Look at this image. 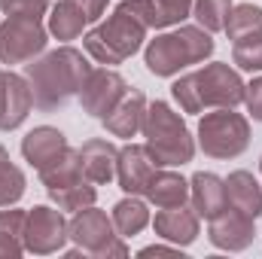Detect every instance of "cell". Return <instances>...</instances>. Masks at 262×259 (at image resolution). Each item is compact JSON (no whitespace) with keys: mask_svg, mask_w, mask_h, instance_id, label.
Instances as JSON below:
<instances>
[{"mask_svg":"<svg viewBox=\"0 0 262 259\" xmlns=\"http://www.w3.org/2000/svg\"><path fill=\"white\" fill-rule=\"evenodd\" d=\"M89 70L92 67H89L85 55L79 49L61 46L55 52H46L37 61H28L25 64V79L31 85L34 104L43 113H49V110L64 107L73 95H79Z\"/></svg>","mask_w":262,"mask_h":259,"instance_id":"6da1fadb","label":"cell"},{"mask_svg":"<svg viewBox=\"0 0 262 259\" xmlns=\"http://www.w3.org/2000/svg\"><path fill=\"white\" fill-rule=\"evenodd\" d=\"M171 95L183 113H201L204 107H238L244 101V79L229 64L216 61L180 76L171 85Z\"/></svg>","mask_w":262,"mask_h":259,"instance_id":"7a4b0ae2","label":"cell"},{"mask_svg":"<svg viewBox=\"0 0 262 259\" xmlns=\"http://www.w3.org/2000/svg\"><path fill=\"white\" fill-rule=\"evenodd\" d=\"M143 149L152 159L156 168H174V165H186L195 156V143L189 137L186 122L165 104V101H152L146 107L143 116Z\"/></svg>","mask_w":262,"mask_h":259,"instance_id":"3957f363","label":"cell"},{"mask_svg":"<svg viewBox=\"0 0 262 259\" xmlns=\"http://www.w3.org/2000/svg\"><path fill=\"white\" fill-rule=\"evenodd\" d=\"M146 31L149 28L137 18L131 3L122 0L104 25H98L95 31H89L82 37V43H85V52L95 61H101V64H122L125 58H131L140 49Z\"/></svg>","mask_w":262,"mask_h":259,"instance_id":"277c9868","label":"cell"},{"mask_svg":"<svg viewBox=\"0 0 262 259\" xmlns=\"http://www.w3.org/2000/svg\"><path fill=\"white\" fill-rule=\"evenodd\" d=\"M210 52H213L210 34L204 28H195V25H183L171 34L149 40L143 61L149 67V73H156V76H174L183 67L204 61Z\"/></svg>","mask_w":262,"mask_h":259,"instance_id":"5b68a950","label":"cell"},{"mask_svg":"<svg viewBox=\"0 0 262 259\" xmlns=\"http://www.w3.org/2000/svg\"><path fill=\"white\" fill-rule=\"evenodd\" d=\"M250 143V122L232 107H216L198 122V146L210 159H238Z\"/></svg>","mask_w":262,"mask_h":259,"instance_id":"8992f818","label":"cell"},{"mask_svg":"<svg viewBox=\"0 0 262 259\" xmlns=\"http://www.w3.org/2000/svg\"><path fill=\"white\" fill-rule=\"evenodd\" d=\"M67 235L76 244L79 253H92V256H128V247L119 241L113 217H107L98 207H82L73 213V220L67 223Z\"/></svg>","mask_w":262,"mask_h":259,"instance_id":"52a82bcc","label":"cell"},{"mask_svg":"<svg viewBox=\"0 0 262 259\" xmlns=\"http://www.w3.org/2000/svg\"><path fill=\"white\" fill-rule=\"evenodd\" d=\"M46 28L34 18H6L0 25V61L28 64L46 49Z\"/></svg>","mask_w":262,"mask_h":259,"instance_id":"ba28073f","label":"cell"},{"mask_svg":"<svg viewBox=\"0 0 262 259\" xmlns=\"http://www.w3.org/2000/svg\"><path fill=\"white\" fill-rule=\"evenodd\" d=\"M67 220L61 217V210H52L46 204H37L28 210V220H25V250L37 253V256H46V253H55L67 244Z\"/></svg>","mask_w":262,"mask_h":259,"instance_id":"9c48e42d","label":"cell"},{"mask_svg":"<svg viewBox=\"0 0 262 259\" xmlns=\"http://www.w3.org/2000/svg\"><path fill=\"white\" fill-rule=\"evenodd\" d=\"M128 92V82L116 73V70H107V67H92L82 89H79V104L89 116L95 119H104Z\"/></svg>","mask_w":262,"mask_h":259,"instance_id":"30bf717a","label":"cell"},{"mask_svg":"<svg viewBox=\"0 0 262 259\" xmlns=\"http://www.w3.org/2000/svg\"><path fill=\"white\" fill-rule=\"evenodd\" d=\"M253 217L235 210V207H226L220 217L210 220V244L220 247V250H244L253 244Z\"/></svg>","mask_w":262,"mask_h":259,"instance_id":"8fae6325","label":"cell"},{"mask_svg":"<svg viewBox=\"0 0 262 259\" xmlns=\"http://www.w3.org/2000/svg\"><path fill=\"white\" fill-rule=\"evenodd\" d=\"M79 165H82V174L89 183L95 186H104L116 177V159H119V149L110 143V140H101V137H92L85 140L79 149Z\"/></svg>","mask_w":262,"mask_h":259,"instance_id":"7c38bea8","label":"cell"},{"mask_svg":"<svg viewBox=\"0 0 262 259\" xmlns=\"http://www.w3.org/2000/svg\"><path fill=\"white\" fill-rule=\"evenodd\" d=\"M61 153H67V137L58 128H52V125H40V128L28 131L25 140H21V156L37 171L49 168Z\"/></svg>","mask_w":262,"mask_h":259,"instance_id":"4fadbf2b","label":"cell"},{"mask_svg":"<svg viewBox=\"0 0 262 259\" xmlns=\"http://www.w3.org/2000/svg\"><path fill=\"white\" fill-rule=\"evenodd\" d=\"M152 171H156V165H152V159L146 156L143 146L128 143V146L119 149V159H116V180H119V186L128 195H143L146 180H149Z\"/></svg>","mask_w":262,"mask_h":259,"instance_id":"5bb4252c","label":"cell"},{"mask_svg":"<svg viewBox=\"0 0 262 259\" xmlns=\"http://www.w3.org/2000/svg\"><path fill=\"white\" fill-rule=\"evenodd\" d=\"M34 107V95L25 76L18 73H6V85H3V104H0V131L18 128L28 113Z\"/></svg>","mask_w":262,"mask_h":259,"instance_id":"9a60e30c","label":"cell"},{"mask_svg":"<svg viewBox=\"0 0 262 259\" xmlns=\"http://www.w3.org/2000/svg\"><path fill=\"white\" fill-rule=\"evenodd\" d=\"M189 198H192V210H195L198 217L213 220V217H220L229 207L226 180H220L210 171H198L195 177L189 180Z\"/></svg>","mask_w":262,"mask_h":259,"instance_id":"2e32d148","label":"cell"},{"mask_svg":"<svg viewBox=\"0 0 262 259\" xmlns=\"http://www.w3.org/2000/svg\"><path fill=\"white\" fill-rule=\"evenodd\" d=\"M143 116H146V98H143V92L128 89L125 98L101 122H104V128L110 131L113 137H134L137 131L143 128Z\"/></svg>","mask_w":262,"mask_h":259,"instance_id":"e0dca14e","label":"cell"},{"mask_svg":"<svg viewBox=\"0 0 262 259\" xmlns=\"http://www.w3.org/2000/svg\"><path fill=\"white\" fill-rule=\"evenodd\" d=\"M156 235L177 244V247H186L198 238V213L189 207H162L156 213Z\"/></svg>","mask_w":262,"mask_h":259,"instance_id":"ac0fdd59","label":"cell"},{"mask_svg":"<svg viewBox=\"0 0 262 259\" xmlns=\"http://www.w3.org/2000/svg\"><path fill=\"white\" fill-rule=\"evenodd\" d=\"M128 3L146 28H168L180 25L192 12L195 0H128Z\"/></svg>","mask_w":262,"mask_h":259,"instance_id":"d6986e66","label":"cell"},{"mask_svg":"<svg viewBox=\"0 0 262 259\" xmlns=\"http://www.w3.org/2000/svg\"><path fill=\"white\" fill-rule=\"evenodd\" d=\"M143 195H146L156 207H180V204H186V198H189V183H186L180 174H174V171L156 168V171L149 174V180H146Z\"/></svg>","mask_w":262,"mask_h":259,"instance_id":"ffe728a7","label":"cell"},{"mask_svg":"<svg viewBox=\"0 0 262 259\" xmlns=\"http://www.w3.org/2000/svg\"><path fill=\"white\" fill-rule=\"evenodd\" d=\"M226 198H229V207L247 213V217H259L262 213V186L253 180L250 171H235L229 174L226 180Z\"/></svg>","mask_w":262,"mask_h":259,"instance_id":"44dd1931","label":"cell"},{"mask_svg":"<svg viewBox=\"0 0 262 259\" xmlns=\"http://www.w3.org/2000/svg\"><path fill=\"white\" fill-rule=\"evenodd\" d=\"M40 180H43L46 192H49V189H64V186H73V183L85 180L82 165H79V153L67 146V153H61L49 168L40 171Z\"/></svg>","mask_w":262,"mask_h":259,"instance_id":"7402d4cb","label":"cell"},{"mask_svg":"<svg viewBox=\"0 0 262 259\" xmlns=\"http://www.w3.org/2000/svg\"><path fill=\"white\" fill-rule=\"evenodd\" d=\"M25 210H0V256L18 259L25 250Z\"/></svg>","mask_w":262,"mask_h":259,"instance_id":"603a6c76","label":"cell"},{"mask_svg":"<svg viewBox=\"0 0 262 259\" xmlns=\"http://www.w3.org/2000/svg\"><path fill=\"white\" fill-rule=\"evenodd\" d=\"M223 31L229 34L232 43H238V40H244V37H256V34H262V9L253 6V3H238V6H232V12H229Z\"/></svg>","mask_w":262,"mask_h":259,"instance_id":"cb8c5ba5","label":"cell"},{"mask_svg":"<svg viewBox=\"0 0 262 259\" xmlns=\"http://www.w3.org/2000/svg\"><path fill=\"white\" fill-rule=\"evenodd\" d=\"M146 223H149V210H146V204L140 201V198H122L116 207H113V226H116V232H119V238H131V235H137L140 229H146Z\"/></svg>","mask_w":262,"mask_h":259,"instance_id":"d4e9b609","label":"cell"},{"mask_svg":"<svg viewBox=\"0 0 262 259\" xmlns=\"http://www.w3.org/2000/svg\"><path fill=\"white\" fill-rule=\"evenodd\" d=\"M85 25H89V21L73 9L67 0H61V3L52 9V15H49V31H52V37H58V40H76Z\"/></svg>","mask_w":262,"mask_h":259,"instance_id":"484cf974","label":"cell"},{"mask_svg":"<svg viewBox=\"0 0 262 259\" xmlns=\"http://www.w3.org/2000/svg\"><path fill=\"white\" fill-rule=\"evenodd\" d=\"M25 195V174L9 162V153L0 146V207L15 204Z\"/></svg>","mask_w":262,"mask_h":259,"instance_id":"4316f807","label":"cell"},{"mask_svg":"<svg viewBox=\"0 0 262 259\" xmlns=\"http://www.w3.org/2000/svg\"><path fill=\"white\" fill-rule=\"evenodd\" d=\"M49 198L58 204V210H82V207H89V204H95V198H98V189H95V183H89V180H79V183H73V186H64V189H49Z\"/></svg>","mask_w":262,"mask_h":259,"instance_id":"83f0119b","label":"cell"},{"mask_svg":"<svg viewBox=\"0 0 262 259\" xmlns=\"http://www.w3.org/2000/svg\"><path fill=\"white\" fill-rule=\"evenodd\" d=\"M192 12H195L198 25L213 34V31H223L226 28V18L232 12V0H195L192 3Z\"/></svg>","mask_w":262,"mask_h":259,"instance_id":"f1b7e54d","label":"cell"},{"mask_svg":"<svg viewBox=\"0 0 262 259\" xmlns=\"http://www.w3.org/2000/svg\"><path fill=\"white\" fill-rule=\"evenodd\" d=\"M232 61L241 70H262V34L256 37H244L238 43H232Z\"/></svg>","mask_w":262,"mask_h":259,"instance_id":"f546056e","label":"cell"},{"mask_svg":"<svg viewBox=\"0 0 262 259\" xmlns=\"http://www.w3.org/2000/svg\"><path fill=\"white\" fill-rule=\"evenodd\" d=\"M0 9L9 18H34V21H40L43 12L49 9V0H0Z\"/></svg>","mask_w":262,"mask_h":259,"instance_id":"4dcf8cb0","label":"cell"},{"mask_svg":"<svg viewBox=\"0 0 262 259\" xmlns=\"http://www.w3.org/2000/svg\"><path fill=\"white\" fill-rule=\"evenodd\" d=\"M244 104H247L250 116L262 122V76H256L250 85H244Z\"/></svg>","mask_w":262,"mask_h":259,"instance_id":"1f68e13d","label":"cell"},{"mask_svg":"<svg viewBox=\"0 0 262 259\" xmlns=\"http://www.w3.org/2000/svg\"><path fill=\"white\" fill-rule=\"evenodd\" d=\"M67 3H70V6H73V9L89 21V25H92V21H98V18H101V12L107 9V0H67Z\"/></svg>","mask_w":262,"mask_h":259,"instance_id":"d6a6232c","label":"cell"},{"mask_svg":"<svg viewBox=\"0 0 262 259\" xmlns=\"http://www.w3.org/2000/svg\"><path fill=\"white\" fill-rule=\"evenodd\" d=\"M140 256H177V250L171 247H162V244H152V247H143Z\"/></svg>","mask_w":262,"mask_h":259,"instance_id":"836d02e7","label":"cell"},{"mask_svg":"<svg viewBox=\"0 0 262 259\" xmlns=\"http://www.w3.org/2000/svg\"><path fill=\"white\" fill-rule=\"evenodd\" d=\"M3 85H6V73L0 70V104H3Z\"/></svg>","mask_w":262,"mask_h":259,"instance_id":"e575fe53","label":"cell"},{"mask_svg":"<svg viewBox=\"0 0 262 259\" xmlns=\"http://www.w3.org/2000/svg\"><path fill=\"white\" fill-rule=\"evenodd\" d=\"M259 171H262V159H259Z\"/></svg>","mask_w":262,"mask_h":259,"instance_id":"d590c367","label":"cell"}]
</instances>
